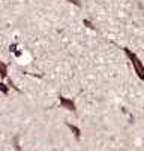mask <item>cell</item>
<instances>
[{"instance_id":"obj_1","label":"cell","mask_w":144,"mask_h":151,"mask_svg":"<svg viewBox=\"0 0 144 151\" xmlns=\"http://www.w3.org/2000/svg\"><path fill=\"white\" fill-rule=\"evenodd\" d=\"M122 51L126 54V57H128L129 61L132 63V66H134V69H135L138 78H140L141 81H144V66H143V61L138 58V55H137L132 50H129V48H126V47H122Z\"/></svg>"},{"instance_id":"obj_2","label":"cell","mask_w":144,"mask_h":151,"mask_svg":"<svg viewBox=\"0 0 144 151\" xmlns=\"http://www.w3.org/2000/svg\"><path fill=\"white\" fill-rule=\"evenodd\" d=\"M59 103H60V106L63 108V109H68L71 112H77V105H75V102L72 99H68L65 96H59Z\"/></svg>"},{"instance_id":"obj_3","label":"cell","mask_w":144,"mask_h":151,"mask_svg":"<svg viewBox=\"0 0 144 151\" xmlns=\"http://www.w3.org/2000/svg\"><path fill=\"white\" fill-rule=\"evenodd\" d=\"M66 126H68V129H69V130L74 133L75 139H77V141H80V139H81V130H80V127H77V126L71 124V123H66Z\"/></svg>"},{"instance_id":"obj_4","label":"cell","mask_w":144,"mask_h":151,"mask_svg":"<svg viewBox=\"0 0 144 151\" xmlns=\"http://www.w3.org/2000/svg\"><path fill=\"white\" fill-rule=\"evenodd\" d=\"M0 78H8V64L0 60Z\"/></svg>"},{"instance_id":"obj_5","label":"cell","mask_w":144,"mask_h":151,"mask_svg":"<svg viewBox=\"0 0 144 151\" xmlns=\"http://www.w3.org/2000/svg\"><path fill=\"white\" fill-rule=\"evenodd\" d=\"M0 93H3L5 96L9 94V85H6V84L2 82V81H0Z\"/></svg>"},{"instance_id":"obj_6","label":"cell","mask_w":144,"mask_h":151,"mask_svg":"<svg viewBox=\"0 0 144 151\" xmlns=\"http://www.w3.org/2000/svg\"><path fill=\"white\" fill-rule=\"evenodd\" d=\"M83 24H84L86 27H89L90 30H96V27L93 26V23H92V21H89V19H83Z\"/></svg>"},{"instance_id":"obj_7","label":"cell","mask_w":144,"mask_h":151,"mask_svg":"<svg viewBox=\"0 0 144 151\" xmlns=\"http://www.w3.org/2000/svg\"><path fill=\"white\" fill-rule=\"evenodd\" d=\"M68 2H69V3H72V5H75V6H78V8L81 6V3H80V0H68Z\"/></svg>"},{"instance_id":"obj_8","label":"cell","mask_w":144,"mask_h":151,"mask_svg":"<svg viewBox=\"0 0 144 151\" xmlns=\"http://www.w3.org/2000/svg\"><path fill=\"white\" fill-rule=\"evenodd\" d=\"M9 51H11V52H15V51H17V44L11 45V47H9Z\"/></svg>"}]
</instances>
